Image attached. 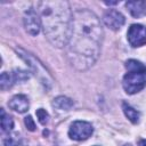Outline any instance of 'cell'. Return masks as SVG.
<instances>
[{"label":"cell","mask_w":146,"mask_h":146,"mask_svg":"<svg viewBox=\"0 0 146 146\" xmlns=\"http://www.w3.org/2000/svg\"><path fill=\"white\" fill-rule=\"evenodd\" d=\"M103 35L100 22L92 11L79 9L73 13L71 35L66 44V55L75 68L87 70L97 60Z\"/></svg>","instance_id":"6da1fadb"},{"label":"cell","mask_w":146,"mask_h":146,"mask_svg":"<svg viewBox=\"0 0 146 146\" xmlns=\"http://www.w3.org/2000/svg\"><path fill=\"white\" fill-rule=\"evenodd\" d=\"M41 27L44 35L57 48L66 47L71 30L73 14L67 1L46 0L38 2V10Z\"/></svg>","instance_id":"7a4b0ae2"},{"label":"cell","mask_w":146,"mask_h":146,"mask_svg":"<svg viewBox=\"0 0 146 146\" xmlns=\"http://www.w3.org/2000/svg\"><path fill=\"white\" fill-rule=\"evenodd\" d=\"M125 68L128 72L122 81L125 92L133 95L143 90L146 86V66L136 59H129L125 62Z\"/></svg>","instance_id":"3957f363"},{"label":"cell","mask_w":146,"mask_h":146,"mask_svg":"<svg viewBox=\"0 0 146 146\" xmlns=\"http://www.w3.org/2000/svg\"><path fill=\"white\" fill-rule=\"evenodd\" d=\"M15 51L17 52V55L29 65V67L31 68V71L34 73V75L39 79V81L41 82V84L47 89L50 90L52 84H54V80L50 75V73L47 71V68L43 66V64L36 58L34 57L32 54L27 52L26 50L22 49V48H16Z\"/></svg>","instance_id":"277c9868"},{"label":"cell","mask_w":146,"mask_h":146,"mask_svg":"<svg viewBox=\"0 0 146 146\" xmlns=\"http://www.w3.org/2000/svg\"><path fill=\"white\" fill-rule=\"evenodd\" d=\"M94 132L91 123L87 121H75L71 124L68 130V136L73 140H86Z\"/></svg>","instance_id":"5b68a950"},{"label":"cell","mask_w":146,"mask_h":146,"mask_svg":"<svg viewBox=\"0 0 146 146\" xmlns=\"http://www.w3.org/2000/svg\"><path fill=\"white\" fill-rule=\"evenodd\" d=\"M128 41L132 47H140L146 43V26L132 24L128 30Z\"/></svg>","instance_id":"8992f818"},{"label":"cell","mask_w":146,"mask_h":146,"mask_svg":"<svg viewBox=\"0 0 146 146\" xmlns=\"http://www.w3.org/2000/svg\"><path fill=\"white\" fill-rule=\"evenodd\" d=\"M24 27L25 31L31 34V35H36L40 32L41 29V22H40V17L39 14L33 10V9H29L27 11H25L24 14Z\"/></svg>","instance_id":"52a82bcc"},{"label":"cell","mask_w":146,"mask_h":146,"mask_svg":"<svg viewBox=\"0 0 146 146\" xmlns=\"http://www.w3.org/2000/svg\"><path fill=\"white\" fill-rule=\"evenodd\" d=\"M103 19H104L105 25H106L107 27L114 30V31L120 30V29L123 26L124 22H125L124 16H123L120 11H117V10H115V9H108V10L104 14Z\"/></svg>","instance_id":"ba28073f"},{"label":"cell","mask_w":146,"mask_h":146,"mask_svg":"<svg viewBox=\"0 0 146 146\" xmlns=\"http://www.w3.org/2000/svg\"><path fill=\"white\" fill-rule=\"evenodd\" d=\"M8 106L18 113H25L29 110L30 103L25 95H15L8 103Z\"/></svg>","instance_id":"9c48e42d"},{"label":"cell","mask_w":146,"mask_h":146,"mask_svg":"<svg viewBox=\"0 0 146 146\" xmlns=\"http://www.w3.org/2000/svg\"><path fill=\"white\" fill-rule=\"evenodd\" d=\"M127 9L133 17H140L146 13V2L145 1H128L125 3Z\"/></svg>","instance_id":"30bf717a"},{"label":"cell","mask_w":146,"mask_h":146,"mask_svg":"<svg viewBox=\"0 0 146 146\" xmlns=\"http://www.w3.org/2000/svg\"><path fill=\"white\" fill-rule=\"evenodd\" d=\"M73 105H74L73 100L65 96H58L52 102V106L59 111H68L73 107Z\"/></svg>","instance_id":"8fae6325"},{"label":"cell","mask_w":146,"mask_h":146,"mask_svg":"<svg viewBox=\"0 0 146 146\" xmlns=\"http://www.w3.org/2000/svg\"><path fill=\"white\" fill-rule=\"evenodd\" d=\"M122 110H123L125 116H127L132 123L136 124V123L139 122L140 113H139L137 110H135L133 107H131V106H130L129 104H127V103H123V104H122Z\"/></svg>","instance_id":"7c38bea8"},{"label":"cell","mask_w":146,"mask_h":146,"mask_svg":"<svg viewBox=\"0 0 146 146\" xmlns=\"http://www.w3.org/2000/svg\"><path fill=\"white\" fill-rule=\"evenodd\" d=\"M15 81H16V79H15L14 73L13 74L7 73V72L1 73V76H0V88H1V90L9 89L14 84Z\"/></svg>","instance_id":"4fadbf2b"},{"label":"cell","mask_w":146,"mask_h":146,"mask_svg":"<svg viewBox=\"0 0 146 146\" xmlns=\"http://www.w3.org/2000/svg\"><path fill=\"white\" fill-rule=\"evenodd\" d=\"M14 127V121L10 115L6 114L5 110L1 108V129L3 132H10Z\"/></svg>","instance_id":"5bb4252c"},{"label":"cell","mask_w":146,"mask_h":146,"mask_svg":"<svg viewBox=\"0 0 146 146\" xmlns=\"http://www.w3.org/2000/svg\"><path fill=\"white\" fill-rule=\"evenodd\" d=\"M36 116H38L39 122H40L42 125H46V124L48 123V121H49V114H48L47 111L43 110V108H39V110L36 111Z\"/></svg>","instance_id":"9a60e30c"},{"label":"cell","mask_w":146,"mask_h":146,"mask_svg":"<svg viewBox=\"0 0 146 146\" xmlns=\"http://www.w3.org/2000/svg\"><path fill=\"white\" fill-rule=\"evenodd\" d=\"M5 146H22V141L17 136H9L3 141Z\"/></svg>","instance_id":"2e32d148"},{"label":"cell","mask_w":146,"mask_h":146,"mask_svg":"<svg viewBox=\"0 0 146 146\" xmlns=\"http://www.w3.org/2000/svg\"><path fill=\"white\" fill-rule=\"evenodd\" d=\"M24 123H25L26 128H27L30 131H34V130H35V123H34V121H33V119H32L31 115H27V116L24 119Z\"/></svg>","instance_id":"e0dca14e"},{"label":"cell","mask_w":146,"mask_h":146,"mask_svg":"<svg viewBox=\"0 0 146 146\" xmlns=\"http://www.w3.org/2000/svg\"><path fill=\"white\" fill-rule=\"evenodd\" d=\"M139 146H146V139H141L139 141Z\"/></svg>","instance_id":"ac0fdd59"},{"label":"cell","mask_w":146,"mask_h":146,"mask_svg":"<svg viewBox=\"0 0 146 146\" xmlns=\"http://www.w3.org/2000/svg\"><path fill=\"white\" fill-rule=\"evenodd\" d=\"M124 146H132V145H130V144H127V145H124Z\"/></svg>","instance_id":"d6986e66"}]
</instances>
